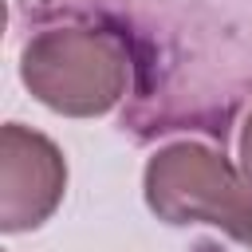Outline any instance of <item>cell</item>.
Instances as JSON below:
<instances>
[{"label": "cell", "instance_id": "cell-1", "mask_svg": "<svg viewBox=\"0 0 252 252\" xmlns=\"http://www.w3.org/2000/svg\"><path fill=\"white\" fill-rule=\"evenodd\" d=\"M130 47L118 32L94 24H59L28 35L20 79L47 110L67 118H102L130 91Z\"/></svg>", "mask_w": 252, "mask_h": 252}, {"label": "cell", "instance_id": "cell-2", "mask_svg": "<svg viewBox=\"0 0 252 252\" xmlns=\"http://www.w3.org/2000/svg\"><path fill=\"white\" fill-rule=\"evenodd\" d=\"M142 193L158 220L173 228L209 224L252 248V185L220 150L193 138L161 146L146 161Z\"/></svg>", "mask_w": 252, "mask_h": 252}, {"label": "cell", "instance_id": "cell-3", "mask_svg": "<svg viewBox=\"0 0 252 252\" xmlns=\"http://www.w3.org/2000/svg\"><path fill=\"white\" fill-rule=\"evenodd\" d=\"M67 193V161L63 150L24 126L8 122L0 130V228L28 232L39 228Z\"/></svg>", "mask_w": 252, "mask_h": 252}, {"label": "cell", "instance_id": "cell-4", "mask_svg": "<svg viewBox=\"0 0 252 252\" xmlns=\"http://www.w3.org/2000/svg\"><path fill=\"white\" fill-rule=\"evenodd\" d=\"M240 169L252 185V110L244 114V126H240Z\"/></svg>", "mask_w": 252, "mask_h": 252}]
</instances>
